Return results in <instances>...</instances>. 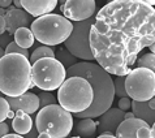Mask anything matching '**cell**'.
<instances>
[{
    "label": "cell",
    "mask_w": 155,
    "mask_h": 138,
    "mask_svg": "<svg viewBox=\"0 0 155 138\" xmlns=\"http://www.w3.org/2000/svg\"><path fill=\"white\" fill-rule=\"evenodd\" d=\"M9 103L11 111H22L26 115H31L39 110V99L34 93H25L16 98H5Z\"/></svg>",
    "instance_id": "cell-12"
},
{
    "label": "cell",
    "mask_w": 155,
    "mask_h": 138,
    "mask_svg": "<svg viewBox=\"0 0 155 138\" xmlns=\"http://www.w3.org/2000/svg\"><path fill=\"white\" fill-rule=\"evenodd\" d=\"M58 5L56 0H22L21 7L29 16L42 17L45 15H50Z\"/></svg>",
    "instance_id": "cell-14"
},
{
    "label": "cell",
    "mask_w": 155,
    "mask_h": 138,
    "mask_svg": "<svg viewBox=\"0 0 155 138\" xmlns=\"http://www.w3.org/2000/svg\"><path fill=\"white\" fill-rule=\"evenodd\" d=\"M3 138H24V137L20 136V134H7L5 137H3Z\"/></svg>",
    "instance_id": "cell-35"
},
{
    "label": "cell",
    "mask_w": 155,
    "mask_h": 138,
    "mask_svg": "<svg viewBox=\"0 0 155 138\" xmlns=\"http://www.w3.org/2000/svg\"><path fill=\"white\" fill-rule=\"evenodd\" d=\"M3 33H5V21H4L3 16H0V35Z\"/></svg>",
    "instance_id": "cell-31"
},
{
    "label": "cell",
    "mask_w": 155,
    "mask_h": 138,
    "mask_svg": "<svg viewBox=\"0 0 155 138\" xmlns=\"http://www.w3.org/2000/svg\"><path fill=\"white\" fill-rule=\"evenodd\" d=\"M132 117H134L132 112H127V113H124V120H127V119H132Z\"/></svg>",
    "instance_id": "cell-36"
},
{
    "label": "cell",
    "mask_w": 155,
    "mask_h": 138,
    "mask_svg": "<svg viewBox=\"0 0 155 138\" xmlns=\"http://www.w3.org/2000/svg\"><path fill=\"white\" fill-rule=\"evenodd\" d=\"M37 138H51V137H50L48 134H45V133H39Z\"/></svg>",
    "instance_id": "cell-38"
},
{
    "label": "cell",
    "mask_w": 155,
    "mask_h": 138,
    "mask_svg": "<svg viewBox=\"0 0 155 138\" xmlns=\"http://www.w3.org/2000/svg\"><path fill=\"white\" fill-rule=\"evenodd\" d=\"M13 116H15V112L13 111H9V113H8V117L7 119H13Z\"/></svg>",
    "instance_id": "cell-39"
},
{
    "label": "cell",
    "mask_w": 155,
    "mask_h": 138,
    "mask_svg": "<svg viewBox=\"0 0 155 138\" xmlns=\"http://www.w3.org/2000/svg\"><path fill=\"white\" fill-rule=\"evenodd\" d=\"M97 138H116V137L114 134H111V133H103V134H101Z\"/></svg>",
    "instance_id": "cell-33"
},
{
    "label": "cell",
    "mask_w": 155,
    "mask_h": 138,
    "mask_svg": "<svg viewBox=\"0 0 155 138\" xmlns=\"http://www.w3.org/2000/svg\"><path fill=\"white\" fill-rule=\"evenodd\" d=\"M12 128L16 132V134H20L22 137L28 134L33 128V120L30 117V115L24 113L22 111L15 112V116L12 119Z\"/></svg>",
    "instance_id": "cell-17"
},
{
    "label": "cell",
    "mask_w": 155,
    "mask_h": 138,
    "mask_svg": "<svg viewBox=\"0 0 155 138\" xmlns=\"http://www.w3.org/2000/svg\"><path fill=\"white\" fill-rule=\"evenodd\" d=\"M155 39L154 2L115 0L95 16L90 28L94 60L108 74L125 77L137 56Z\"/></svg>",
    "instance_id": "cell-1"
},
{
    "label": "cell",
    "mask_w": 155,
    "mask_h": 138,
    "mask_svg": "<svg viewBox=\"0 0 155 138\" xmlns=\"http://www.w3.org/2000/svg\"><path fill=\"white\" fill-rule=\"evenodd\" d=\"M124 113L125 112L120 111L119 108H112L111 107L103 115H101V120H99V123L97 125V130L101 134H103V133L114 134L117 126L124 121Z\"/></svg>",
    "instance_id": "cell-13"
},
{
    "label": "cell",
    "mask_w": 155,
    "mask_h": 138,
    "mask_svg": "<svg viewBox=\"0 0 155 138\" xmlns=\"http://www.w3.org/2000/svg\"><path fill=\"white\" fill-rule=\"evenodd\" d=\"M67 78V69L55 58L39 59L31 67V82L42 91L59 89Z\"/></svg>",
    "instance_id": "cell-7"
},
{
    "label": "cell",
    "mask_w": 155,
    "mask_h": 138,
    "mask_svg": "<svg viewBox=\"0 0 155 138\" xmlns=\"http://www.w3.org/2000/svg\"><path fill=\"white\" fill-rule=\"evenodd\" d=\"M0 97H2V93H0Z\"/></svg>",
    "instance_id": "cell-44"
},
{
    "label": "cell",
    "mask_w": 155,
    "mask_h": 138,
    "mask_svg": "<svg viewBox=\"0 0 155 138\" xmlns=\"http://www.w3.org/2000/svg\"><path fill=\"white\" fill-rule=\"evenodd\" d=\"M145 121H142L140 119L132 117L124 120L116 129V138H138L137 136V130L141 125H143Z\"/></svg>",
    "instance_id": "cell-15"
},
{
    "label": "cell",
    "mask_w": 155,
    "mask_h": 138,
    "mask_svg": "<svg viewBox=\"0 0 155 138\" xmlns=\"http://www.w3.org/2000/svg\"><path fill=\"white\" fill-rule=\"evenodd\" d=\"M35 128L51 138H65L73 129V116L59 104L43 107L37 113Z\"/></svg>",
    "instance_id": "cell-6"
},
{
    "label": "cell",
    "mask_w": 155,
    "mask_h": 138,
    "mask_svg": "<svg viewBox=\"0 0 155 138\" xmlns=\"http://www.w3.org/2000/svg\"><path fill=\"white\" fill-rule=\"evenodd\" d=\"M45 58H55V51L51 47L47 46H39L33 51V54L29 56V63L34 64L37 60L39 59H45Z\"/></svg>",
    "instance_id": "cell-21"
},
{
    "label": "cell",
    "mask_w": 155,
    "mask_h": 138,
    "mask_svg": "<svg viewBox=\"0 0 155 138\" xmlns=\"http://www.w3.org/2000/svg\"><path fill=\"white\" fill-rule=\"evenodd\" d=\"M137 68L149 69L151 72H155V56L154 54H145L143 56L137 59Z\"/></svg>",
    "instance_id": "cell-22"
},
{
    "label": "cell",
    "mask_w": 155,
    "mask_h": 138,
    "mask_svg": "<svg viewBox=\"0 0 155 138\" xmlns=\"http://www.w3.org/2000/svg\"><path fill=\"white\" fill-rule=\"evenodd\" d=\"M12 5V2L11 0H0V8H9Z\"/></svg>",
    "instance_id": "cell-32"
},
{
    "label": "cell",
    "mask_w": 155,
    "mask_h": 138,
    "mask_svg": "<svg viewBox=\"0 0 155 138\" xmlns=\"http://www.w3.org/2000/svg\"><path fill=\"white\" fill-rule=\"evenodd\" d=\"M13 4H15V8H17V9H22V7H21V2H18V0L13 2Z\"/></svg>",
    "instance_id": "cell-37"
},
{
    "label": "cell",
    "mask_w": 155,
    "mask_h": 138,
    "mask_svg": "<svg viewBox=\"0 0 155 138\" xmlns=\"http://www.w3.org/2000/svg\"><path fill=\"white\" fill-rule=\"evenodd\" d=\"M55 59H56L64 68H71L78 63V59L74 58L72 54H69L65 48L58 50V52L55 54Z\"/></svg>",
    "instance_id": "cell-20"
},
{
    "label": "cell",
    "mask_w": 155,
    "mask_h": 138,
    "mask_svg": "<svg viewBox=\"0 0 155 138\" xmlns=\"http://www.w3.org/2000/svg\"><path fill=\"white\" fill-rule=\"evenodd\" d=\"M9 111H11L9 103L7 102V99L4 97H0V123H3L8 117Z\"/></svg>",
    "instance_id": "cell-26"
},
{
    "label": "cell",
    "mask_w": 155,
    "mask_h": 138,
    "mask_svg": "<svg viewBox=\"0 0 155 138\" xmlns=\"http://www.w3.org/2000/svg\"><path fill=\"white\" fill-rule=\"evenodd\" d=\"M97 132V123L93 119H82L76 125V133L80 138H93Z\"/></svg>",
    "instance_id": "cell-19"
},
{
    "label": "cell",
    "mask_w": 155,
    "mask_h": 138,
    "mask_svg": "<svg viewBox=\"0 0 155 138\" xmlns=\"http://www.w3.org/2000/svg\"><path fill=\"white\" fill-rule=\"evenodd\" d=\"M93 89L81 77H68L58 89L59 106L69 113H80L91 106Z\"/></svg>",
    "instance_id": "cell-4"
},
{
    "label": "cell",
    "mask_w": 155,
    "mask_h": 138,
    "mask_svg": "<svg viewBox=\"0 0 155 138\" xmlns=\"http://www.w3.org/2000/svg\"><path fill=\"white\" fill-rule=\"evenodd\" d=\"M13 42L18 47L24 50H28L30 47H33L34 44V35L31 33V30L29 28H20L16 30V33L13 34Z\"/></svg>",
    "instance_id": "cell-18"
},
{
    "label": "cell",
    "mask_w": 155,
    "mask_h": 138,
    "mask_svg": "<svg viewBox=\"0 0 155 138\" xmlns=\"http://www.w3.org/2000/svg\"><path fill=\"white\" fill-rule=\"evenodd\" d=\"M34 39L43 46H58L64 43L73 30V24L60 15H45L30 24Z\"/></svg>",
    "instance_id": "cell-5"
},
{
    "label": "cell",
    "mask_w": 155,
    "mask_h": 138,
    "mask_svg": "<svg viewBox=\"0 0 155 138\" xmlns=\"http://www.w3.org/2000/svg\"><path fill=\"white\" fill-rule=\"evenodd\" d=\"M38 134H39V133H38L37 128H35V126H33V128H31V130H30L28 134H25V136H24V138H37Z\"/></svg>",
    "instance_id": "cell-30"
},
{
    "label": "cell",
    "mask_w": 155,
    "mask_h": 138,
    "mask_svg": "<svg viewBox=\"0 0 155 138\" xmlns=\"http://www.w3.org/2000/svg\"><path fill=\"white\" fill-rule=\"evenodd\" d=\"M4 52H5V55H9V54H17V55H22L24 58H26L29 59V51L28 50H24V48H21V47H18L16 44L15 42H11L9 44H8L5 47V50H4Z\"/></svg>",
    "instance_id": "cell-25"
},
{
    "label": "cell",
    "mask_w": 155,
    "mask_h": 138,
    "mask_svg": "<svg viewBox=\"0 0 155 138\" xmlns=\"http://www.w3.org/2000/svg\"><path fill=\"white\" fill-rule=\"evenodd\" d=\"M149 48H150V51H151L150 54H154V51H155V48H154V43H153V44H150V46H149Z\"/></svg>",
    "instance_id": "cell-40"
},
{
    "label": "cell",
    "mask_w": 155,
    "mask_h": 138,
    "mask_svg": "<svg viewBox=\"0 0 155 138\" xmlns=\"http://www.w3.org/2000/svg\"><path fill=\"white\" fill-rule=\"evenodd\" d=\"M11 42H13V39H12V35H9L8 33H3L2 35H0V48L5 50V47L9 44Z\"/></svg>",
    "instance_id": "cell-28"
},
{
    "label": "cell",
    "mask_w": 155,
    "mask_h": 138,
    "mask_svg": "<svg viewBox=\"0 0 155 138\" xmlns=\"http://www.w3.org/2000/svg\"><path fill=\"white\" fill-rule=\"evenodd\" d=\"M61 8L60 11L64 13L68 21L73 22H81L93 17L97 9V3L94 0H67L60 2Z\"/></svg>",
    "instance_id": "cell-10"
},
{
    "label": "cell",
    "mask_w": 155,
    "mask_h": 138,
    "mask_svg": "<svg viewBox=\"0 0 155 138\" xmlns=\"http://www.w3.org/2000/svg\"><path fill=\"white\" fill-rule=\"evenodd\" d=\"M4 55H5V52H4V50H3V48H0V59H2Z\"/></svg>",
    "instance_id": "cell-42"
},
{
    "label": "cell",
    "mask_w": 155,
    "mask_h": 138,
    "mask_svg": "<svg viewBox=\"0 0 155 138\" xmlns=\"http://www.w3.org/2000/svg\"><path fill=\"white\" fill-rule=\"evenodd\" d=\"M114 81V89H115V95L120 98H127V91H125V77L124 76H116Z\"/></svg>",
    "instance_id": "cell-23"
},
{
    "label": "cell",
    "mask_w": 155,
    "mask_h": 138,
    "mask_svg": "<svg viewBox=\"0 0 155 138\" xmlns=\"http://www.w3.org/2000/svg\"><path fill=\"white\" fill-rule=\"evenodd\" d=\"M31 64L22 55L9 54L0 59V93L16 98L33 87Z\"/></svg>",
    "instance_id": "cell-3"
},
{
    "label": "cell",
    "mask_w": 155,
    "mask_h": 138,
    "mask_svg": "<svg viewBox=\"0 0 155 138\" xmlns=\"http://www.w3.org/2000/svg\"><path fill=\"white\" fill-rule=\"evenodd\" d=\"M68 77H81L90 84L93 89V103L86 111L73 113L78 119H93L103 115L111 108L115 99L114 81L104 69L95 63L81 61L67 69Z\"/></svg>",
    "instance_id": "cell-2"
},
{
    "label": "cell",
    "mask_w": 155,
    "mask_h": 138,
    "mask_svg": "<svg viewBox=\"0 0 155 138\" xmlns=\"http://www.w3.org/2000/svg\"><path fill=\"white\" fill-rule=\"evenodd\" d=\"M4 21H5V33L13 35L17 29L28 28L31 24V16H29L24 9H17L11 5L5 11Z\"/></svg>",
    "instance_id": "cell-11"
},
{
    "label": "cell",
    "mask_w": 155,
    "mask_h": 138,
    "mask_svg": "<svg viewBox=\"0 0 155 138\" xmlns=\"http://www.w3.org/2000/svg\"><path fill=\"white\" fill-rule=\"evenodd\" d=\"M9 130H11V128L5 121L0 123V138H3V137H5L7 134H9Z\"/></svg>",
    "instance_id": "cell-29"
},
{
    "label": "cell",
    "mask_w": 155,
    "mask_h": 138,
    "mask_svg": "<svg viewBox=\"0 0 155 138\" xmlns=\"http://www.w3.org/2000/svg\"><path fill=\"white\" fill-rule=\"evenodd\" d=\"M94 20H95V17L93 16L85 21H81V22H74L71 35L64 42V46H65V50L68 52L77 59H82L89 63L94 60L89 41L90 28L94 24Z\"/></svg>",
    "instance_id": "cell-9"
},
{
    "label": "cell",
    "mask_w": 155,
    "mask_h": 138,
    "mask_svg": "<svg viewBox=\"0 0 155 138\" xmlns=\"http://www.w3.org/2000/svg\"><path fill=\"white\" fill-rule=\"evenodd\" d=\"M130 108L133 110V116L136 119H140L142 121H145L147 125H154L155 121V111L151 110L150 107L147 106V102H136V100H132V104H130Z\"/></svg>",
    "instance_id": "cell-16"
},
{
    "label": "cell",
    "mask_w": 155,
    "mask_h": 138,
    "mask_svg": "<svg viewBox=\"0 0 155 138\" xmlns=\"http://www.w3.org/2000/svg\"><path fill=\"white\" fill-rule=\"evenodd\" d=\"M128 98L136 102H147L155 95V73L143 68H136L125 76Z\"/></svg>",
    "instance_id": "cell-8"
},
{
    "label": "cell",
    "mask_w": 155,
    "mask_h": 138,
    "mask_svg": "<svg viewBox=\"0 0 155 138\" xmlns=\"http://www.w3.org/2000/svg\"><path fill=\"white\" fill-rule=\"evenodd\" d=\"M147 106H149L151 110H154V108H155V99H154V98H151L150 100H147Z\"/></svg>",
    "instance_id": "cell-34"
},
{
    "label": "cell",
    "mask_w": 155,
    "mask_h": 138,
    "mask_svg": "<svg viewBox=\"0 0 155 138\" xmlns=\"http://www.w3.org/2000/svg\"><path fill=\"white\" fill-rule=\"evenodd\" d=\"M130 104H132V100H130V98H120V100H119V107L117 108L120 111H123V112H127L129 108H130Z\"/></svg>",
    "instance_id": "cell-27"
},
{
    "label": "cell",
    "mask_w": 155,
    "mask_h": 138,
    "mask_svg": "<svg viewBox=\"0 0 155 138\" xmlns=\"http://www.w3.org/2000/svg\"><path fill=\"white\" fill-rule=\"evenodd\" d=\"M37 97H38V99H39V107L41 108L47 107V106H51V104H56V98L48 91H42L41 90Z\"/></svg>",
    "instance_id": "cell-24"
},
{
    "label": "cell",
    "mask_w": 155,
    "mask_h": 138,
    "mask_svg": "<svg viewBox=\"0 0 155 138\" xmlns=\"http://www.w3.org/2000/svg\"><path fill=\"white\" fill-rule=\"evenodd\" d=\"M72 138H80V137H72Z\"/></svg>",
    "instance_id": "cell-43"
},
{
    "label": "cell",
    "mask_w": 155,
    "mask_h": 138,
    "mask_svg": "<svg viewBox=\"0 0 155 138\" xmlns=\"http://www.w3.org/2000/svg\"><path fill=\"white\" fill-rule=\"evenodd\" d=\"M5 11H7V9H3V8H0V16L4 17V15H5Z\"/></svg>",
    "instance_id": "cell-41"
}]
</instances>
